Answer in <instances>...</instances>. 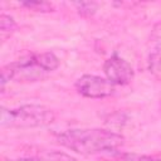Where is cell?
Instances as JSON below:
<instances>
[{
	"label": "cell",
	"mask_w": 161,
	"mask_h": 161,
	"mask_svg": "<svg viewBox=\"0 0 161 161\" xmlns=\"http://www.w3.org/2000/svg\"><path fill=\"white\" fill-rule=\"evenodd\" d=\"M25 157L33 158L34 161H77L73 156L57 151V150H45L39 147H31L30 153Z\"/></svg>",
	"instance_id": "obj_6"
},
{
	"label": "cell",
	"mask_w": 161,
	"mask_h": 161,
	"mask_svg": "<svg viewBox=\"0 0 161 161\" xmlns=\"http://www.w3.org/2000/svg\"><path fill=\"white\" fill-rule=\"evenodd\" d=\"M59 67V58L53 52H43L11 62L1 68V91L10 80L18 83L38 82Z\"/></svg>",
	"instance_id": "obj_2"
},
{
	"label": "cell",
	"mask_w": 161,
	"mask_h": 161,
	"mask_svg": "<svg viewBox=\"0 0 161 161\" xmlns=\"http://www.w3.org/2000/svg\"><path fill=\"white\" fill-rule=\"evenodd\" d=\"M147 68L156 79L161 80V53L150 54L147 59Z\"/></svg>",
	"instance_id": "obj_8"
},
{
	"label": "cell",
	"mask_w": 161,
	"mask_h": 161,
	"mask_svg": "<svg viewBox=\"0 0 161 161\" xmlns=\"http://www.w3.org/2000/svg\"><path fill=\"white\" fill-rule=\"evenodd\" d=\"M13 161H34V160L29 158V157H23V158H18V160H13Z\"/></svg>",
	"instance_id": "obj_13"
},
{
	"label": "cell",
	"mask_w": 161,
	"mask_h": 161,
	"mask_svg": "<svg viewBox=\"0 0 161 161\" xmlns=\"http://www.w3.org/2000/svg\"><path fill=\"white\" fill-rule=\"evenodd\" d=\"M103 72L106 78L114 86L130 84L135 77L132 65L118 54H113L106 59L103 64Z\"/></svg>",
	"instance_id": "obj_5"
},
{
	"label": "cell",
	"mask_w": 161,
	"mask_h": 161,
	"mask_svg": "<svg viewBox=\"0 0 161 161\" xmlns=\"http://www.w3.org/2000/svg\"><path fill=\"white\" fill-rule=\"evenodd\" d=\"M151 39L153 42H158L161 43V21L156 23L151 30Z\"/></svg>",
	"instance_id": "obj_12"
},
{
	"label": "cell",
	"mask_w": 161,
	"mask_h": 161,
	"mask_svg": "<svg viewBox=\"0 0 161 161\" xmlns=\"http://www.w3.org/2000/svg\"><path fill=\"white\" fill-rule=\"evenodd\" d=\"M58 143L79 155L112 152L125 143V137L106 128H72L55 135Z\"/></svg>",
	"instance_id": "obj_1"
},
{
	"label": "cell",
	"mask_w": 161,
	"mask_h": 161,
	"mask_svg": "<svg viewBox=\"0 0 161 161\" xmlns=\"http://www.w3.org/2000/svg\"><path fill=\"white\" fill-rule=\"evenodd\" d=\"M74 6L77 8V11L83 18H91L97 11V3L93 1H79L74 3Z\"/></svg>",
	"instance_id": "obj_9"
},
{
	"label": "cell",
	"mask_w": 161,
	"mask_h": 161,
	"mask_svg": "<svg viewBox=\"0 0 161 161\" xmlns=\"http://www.w3.org/2000/svg\"><path fill=\"white\" fill-rule=\"evenodd\" d=\"M21 5L25 6L26 9H30L38 13H49V11H53L54 9V6L47 1H23Z\"/></svg>",
	"instance_id": "obj_10"
},
{
	"label": "cell",
	"mask_w": 161,
	"mask_h": 161,
	"mask_svg": "<svg viewBox=\"0 0 161 161\" xmlns=\"http://www.w3.org/2000/svg\"><path fill=\"white\" fill-rule=\"evenodd\" d=\"M107 161H161V155H138V153H118Z\"/></svg>",
	"instance_id": "obj_7"
},
{
	"label": "cell",
	"mask_w": 161,
	"mask_h": 161,
	"mask_svg": "<svg viewBox=\"0 0 161 161\" xmlns=\"http://www.w3.org/2000/svg\"><path fill=\"white\" fill-rule=\"evenodd\" d=\"M15 28H16L15 20L10 15L1 14V16H0V30H1V34L5 35L6 33H11V31L15 30Z\"/></svg>",
	"instance_id": "obj_11"
},
{
	"label": "cell",
	"mask_w": 161,
	"mask_h": 161,
	"mask_svg": "<svg viewBox=\"0 0 161 161\" xmlns=\"http://www.w3.org/2000/svg\"><path fill=\"white\" fill-rule=\"evenodd\" d=\"M54 112L43 104H23L15 108L0 109V125L8 128H33L44 127L53 123Z\"/></svg>",
	"instance_id": "obj_3"
},
{
	"label": "cell",
	"mask_w": 161,
	"mask_h": 161,
	"mask_svg": "<svg viewBox=\"0 0 161 161\" xmlns=\"http://www.w3.org/2000/svg\"><path fill=\"white\" fill-rule=\"evenodd\" d=\"M74 87L80 96L97 99L112 96L116 86L107 78L94 74H84L75 80Z\"/></svg>",
	"instance_id": "obj_4"
}]
</instances>
